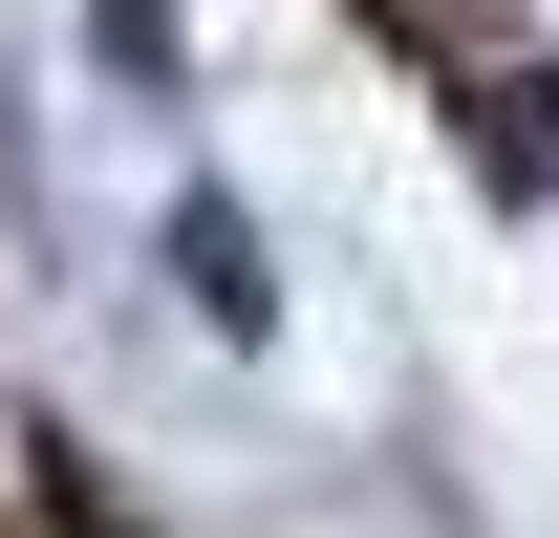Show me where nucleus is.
Instances as JSON below:
<instances>
[{
	"label": "nucleus",
	"mask_w": 559,
	"mask_h": 538,
	"mask_svg": "<svg viewBox=\"0 0 559 538\" xmlns=\"http://www.w3.org/2000/svg\"><path fill=\"white\" fill-rule=\"evenodd\" d=\"M173 280H194L215 324H259V237H237V215H173Z\"/></svg>",
	"instance_id": "obj_1"
},
{
	"label": "nucleus",
	"mask_w": 559,
	"mask_h": 538,
	"mask_svg": "<svg viewBox=\"0 0 559 538\" xmlns=\"http://www.w3.org/2000/svg\"><path fill=\"white\" fill-rule=\"evenodd\" d=\"M108 66H173V0H108Z\"/></svg>",
	"instance_id": "obj_2"
}]
</instances>
